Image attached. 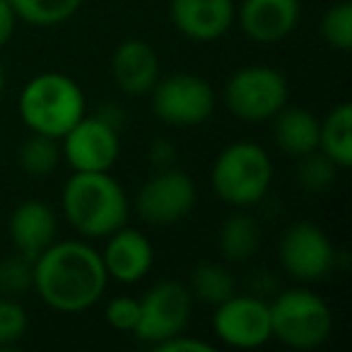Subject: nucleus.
Returning <instances> with one entry per match:
<instances>
[{
	"label": "nucleus",
	"instance_id": "c85d7f7f",
	"mask_svg": "<svg viewBox=\"0 0 352 352\" xmlns=\"http://www.w3.org/2000/svg\"><path fill=\"white\" fill-rule=\"evenodd\" d=\"M152 350L155 352H212L215 347H212L210 342L201 340V338L188 336V333L184 331V333H179V336H171V338H166V340L157 342Z\"/></svg>",
	"mask_w": 352,
	"mask_h": 352
},
{
	"label": "nucleus",
	"instance_id": "dca6fc26",
	"mask_svg": "<svg viewBox=\"0 0 352 352\" xmlns=\"http://www.w3.org/2000/svg\"><path fill=\"white\" fill-rule=\"evenodd\" d=\"M12 249L34 261L58 239V215L44 201H22L8 220Z\"/></svg>",
	"mask_w": 352,
	"mask_h": 352
},
{
	"label": "nucleus",
	"instance_id": "6ab92c4d",
	"mask_svg": "<svg viewBox=\"0 0 352 352\" xmlns=\"http://www.w3.org/2000/svg\"><path fill=\"white\" fill-rule=\"evenodd\" d=\"M263 230L254 215L246 212V208H236L217 230V249L225 256L227 263H246L261 249Z\"/></svg>",
	"mask_w": 352,
	"mask_h": 352
},
{
	"label": "nucleus",
	"instance_id": "4468645a",
	"mask_svg": "<svg viewBox=\"0 0 352 352\" xmlns=\"http://www.w3.org/2000/svg\"><path fill=\"white\" fill-rule=\"evenodd\" d=\"M169 17L174 30L198 44L217 41L234 27V0H171Z\"/></svg>",
	"mask_w": 352,
	"mask_h": 352
},
{
	"label": "nucleus",
	"instance_id": "20e7f679",
	"mask_svg": "<svg viewBox=\"0 0 352 352\" xmlns=\"http://www.w3.org/2000/svg\"><path fill=\"white\" fill-rule=\"evenodd\" d=\"M273 160L258 142H230L215 157L210 184L215 196L232 208H254L268 196L273 186Z\"/></svg>",
	"mask_w": 352,
	"mask_h": 352
},
{
	"label": "nucleus",
	"instance_id": "7ed1b4c3",
	"mask_svg": "<svg viewBox=\"0 0 352 352\" xmlns=\"http://www.w3.org/2000/svg\"><path fill=\"white\" fill-rule=\"evenodd\" d=\"M17 109L30 133L60 140L87 113V97L70 75L49 70L22 87Z\"/></svg>",
	"mask_w": 352,
	"mask_h": 352
},
{
	"label": "nucleus",
	"instance_id": "cd10ccee",
	"mask_svg": "<svg viewBox=\"0 0 352 352\" xmlns=\"http://www.w3.org/2000/svg\"><path fill=\"white\" fill-rule=\"evenodd\" d=\"M104 318L107 323L118 333H131L135 331L138 318H140V297H111L104 307Z\"/></svg>",
	"mask_w": 352,
	"mask_h": 352
},
{
	"label": "nucleus",
	"instance_id": "f257e3e1",
	"mask_svg": "<svg viewBox=\"0 0 352 352\" xmlns=\"http://www.w3.org/2000/svg\"><path fill=\"white\" fill-rule=\"evenodd\" d=\"M109 285L102 256L87 239H56L34 258V292L60 314H82L102 299Z\"/></svg>",
	"mask_w": 352,
	"mask_h": 352
},
{
	"label": "nucleus",
	"instance_id": "7c9ffc66",
	"mask_svg": "<svg viewBox=\"0 0 352 352\" xmlns=\"http://www.w3.org/2000/svg\"><path fill=\"white\" fill-rule=\"evenodd\" d=\"M15 25H17V15L12 10L10 0H0V49L8 46V41L12 39Z\"/></svg>",
	"mask_w": 352,
	"mask_h": 352
},
{
	"label": "nucleus",
	"instance_id": "423d86ee",
	"mask_svg": "<svg viewBox=\"0 0 352 352\" xmlns=\"http://www.w3.org/2000/svg\"><path fill=\"white\" fill-rule=\"evenodd\" d=\"M227 111L244 123H268L289 104V85L270 65H244L230 75L222 89Z\"/></svg>",
	"mask_w": 352,
	"mask_h": 352
},
{
	"label": "nucleus",
	"instance_id": "4be33fe9",
	"mask_svg": "<svg viewBox=\"0 0 352 352\" xmlns=\"http://www.w3.org/2000/svg\"><path fill=\"white\" fill-rule=\"evenodd\" d=\"M60 160H63L60 140L51 135H41V133H30V138L17 150V162H20L22 171L34 176V179L51 176L58 169Z\"/></svg>",
	"mask_w": 352,
	"mask_h": 352
},
{
	"label": "nucleus",
	"instance_id": "39448f33",
	"mask_svg": "<svg viewBox=\"0 0 352 352\" xmlns=\"http://www.w3.org/2000/svg\"><path fill=\"white\" fill-rule=\"evenodd\" d=\"M270 307V331L278 342L292 350H316L333 333V311L328 302L302 287L283 289Z\"/></svg>",
	"mask_w": 352,
	"mask_h": 352
},
{
	"label": "nucleus",
	"instance_id": "1a4fd4ad",
	"mask_svg": "<svg viewBox=\"0 0 352 352\" xmlns=\"http://www.w3.org/2000/svg\"><path fill=\"white\" fill-rule=\"evenodd\" d=\"M193 302L196 299L186 283L160 280L140 297V318L133 336L150 347L171 336H179L188 328Z\"/></svg>",
	"mask_w": 352,
	"mask_h": 352
},
{
	"label": "nucleus",
	"instance_id": "a878e982",
	"mask_svg": "<svg viewBox=\"0 0 352 352\" xmlns=\"http://www.w3.org/2000/svg\"><path fill=\"white\" fill-rule=\"evenodd\" d=\"M32 287H34V261L17 251L0 261V294L20 299Z\"/></svg>",
	"mask_w": 352,
	"mask_h": 352
},
{
	"label": "nucleus",
	"instance_id": "f8f14e48",
	"mask_svg": "<svg viewBox=\"0 0 352 352\" xmlns=\"http://www.w3.org/2000/svg\"><path fill=\"white\" fill-rule=\"evenodd\" d=\"M60 152L73 171H111L121 157V135L102 116L85 113L60 138Z\"/></svg>",
	"mask_w": 352,
	"mask_h": 352
},
{
	"label": "nucleus",
	"instance_id": "9b49d317",
	"mask_svg": "<svg viewBox=\"0 0 352 352\" xmlns=\"http://www.w3.org/2000/svg\"><path fill=\"white\" fill-rule=\"evenodd\" d=\"M212 331L217 340L236 350H256L273 340L270 331V307L256 294H232L222 304L212 307Z\"/></svg>",
	"mask_w": 352,
	"mask_h": 352
},
{
	"label": "nucleus",
	"instance_id": "aec40b11",
	"mask_svg": "<svg viewBox=\"0 0 352 352\" xmlns=\"http://www.w3.org/2000/svg\"><path fill=\"white\" fill-rule=\"evenodd\" d=\"M318 152L328 157L338 169L352 166V107L340 102L318 123Z\"/></svg>",
	"mask_w": 352,
	"mask_h": 352
},
{
	"label": "nucleus",
	"instance_id": "2f4dec72",
	"mask_svg": "<svg viewBox=\"0 0 352 352\" xmlns=\"http://www.w3.org/2000/svg\"><path fill=\"white\" fill-rule=\"evenodd\" d=\"M3 89H6V70L0 65V94H3Z\"/></svg>",
	"mask_w": 352,
	"mask_h": 352
},
{
	"label": "nucleus",
	"instance_id": "412c9836",
	"mask_svg": "<svg viewBox=\"0 0 352 352\" xmlns=\"http://www.w3.org/2000/svg\"><path fill=\"white\" fill-rule=\"evenodd\" d=\"M188 289H191L193 299L208 304V307H217L232 294H236V278L225 263L217 261H203L191 270L188 278Z\"/></svg>",
	"mask_w": 352,
	"mask_h": 352
},
{
	"label": "nucleus",
	"instance_id": "6e6552de",
	"mask_svg": "<svg viewBox=\"0 0 352 352\" xmlns=\"http://www.w3.org/2000/svg\"><path fill=\"white\" fill-rule=\"evenodd\" d=\"M198 203V188L191 174L184 169H157L140 186L135 196V210L150 227H174L193 212Z\"/></svg>",
	"mask_w": 352,
	"mask_h": 352
},
{
	"label": "nucleus",
	"instance_id": "5701e85b",
	"mask_svg": "<svg viewBox=\"0 0 352 352\" xmlns=\"http://www.w3.org/2000/svg\"><path fill=\"white\" fill-rule=\"evenodd\" d=\"M17 20L32 27H56L80 10L82 0H10Z\"/></svg>",
	"mask_w": 352,
	"mask_h": 352
},
{
	"label": "nucleus",
	"instance_id": "f03ea898",
	"mask_svg": "<svg viewBox=\"0 0 352 352\" xmlns=\"http://www.w3.org/2000/svg\"><path fill=\"white\" fill-rule=\"evenodd\" d=\"M63 217L82 239H107L128 222L131 203L109 171H73L60 193Z\"/></svg>",
	"mask_w": 352,
	"mask_h": 352
},
{
	"label": "nucleus",
	"instance_id": "9d476101",
	"mask_svg": "<svg viewBox=\"0 0 352 352\" xmlns=\"http://www.w3.org/2000/svg\"><path fill=\"white\" fill-rule=\"evenodd\" d=\"M278 258L283 270L302 285L321 283L336 270L338 251L331 236L314 222H294L280 236Z\"/></svg>",
	"mask_w": 352,
	"mask_h": 352
},
{
	"label": "nucleus",
	"instance_id": "b1692460",
	"mask_svg": "<svg viewBox=\"0 0 352 352\" xmlns=\"http://www.w3.org/2000/svg\"><path fill=\"white\" fill-rule=\"evenodd\" d=\"M338 166L328 160L323 152L314 150L309 155L299 157L297 166H294V174H297V184L302 191L307 193H323L336 184Z\"/></svg>",
	"mask_w": 352,
	"mask_h": 352
},
{
	"label": "nucleus",
	"instance_id": "393cba45",
	"mask_svg": "<svg viewBox=\"0 0 352 352\" xmlns=\"http://www.w3.org/2000/svg\"><path fill=\"white\" fill-rule=\"evenodd\" d=\"M321 39L331 46L333 51L347 54L352 49V6L350 0H340L333 3L321 17Z\"/></svg>",
	"mask_w": 352,
	"mask_h": 352
},
{
	"label": "nucleus",
	"instance_id": "c756f323",
	"mask_svg": "<svg viewBox=\"0 0 352 352\" xmlns=\"http://www.w3.org/2000/svg\"><path fill=\"white\" fill-rule=\"evenodd\" d=\"M147 160H150V164L157 169H169V166H174V160H176V147L171 145L169 140H164V138H157V140H152L150 150H147Z\"/></svg>",
	"mask_w": 352,
	"mask_h": 352
},
{
	"label": "nucleus",
	"instance_id": "0eeeda50",
	"mask_svg": "<svg viewBox=\"0 0 352 352\" xmlns=\"http://www.w3.org/2000/svg\"><path fill=\"white\" fill-rule=\"evenodd\" d=\"M150 109L157 121L171 128H198L217 109L215 87L196 73H174L160 78L150 92Z\"/></svg>",
	"mask_w": 352,
	"mask_h": 352
},
{
	"label": "nucleus",
	"instance_id": "f3484780",
	"mask_svg": "<svg viewBox=\"0 0 352 352\" xmlns=\"http://www.w3.org/2000/svg\"><path fill=\"white\" fill-rule=\"evenodd\" d=\"M111 75L116 87L128 97L150 94L162 78L160 56L145 39H126L111 56Z\"/></svg>",
	"mask_w": 352,
	"mask_h": 352
},
{
	"label": "nucleus",
	"instance_id": "a211bd4d",
	"mask_svg": "<svg viewBox=\"0 0 352 352\" xmlns=\"http://www.w3.org/2000/svg\"><path fill=\"white\" fill-rule=\"evenodd\" d=\"M273 140L283 155L299 160L309 152L318 150V123L321 118L304 107L285 104L273 118Z\"/></svg>",
	"mask_w": 352,
	"mask_h": 352
},
{
	"label": "nucleus",
	"instance_id": "2eb2a0df",
	"mask_svg": "<svg viewBox=\"0 0 352 352\" xmlns=\"http://www.w3.org/2000/svg\"><path fill=\"white\" fill-rule=\"evenodd\" d=\"M99 256L109 280H116L121 285L140 283L155 263V249L150 239L128 225L104 239V251H99Z\"/></svg>",
	"mask_w": 352,
	"mask_h": 352
},
{
	"label": "nucleus",
	"instance_id": "bb28decb",
	"mask_svg": "<svg viewBox=\"0 0 352 352\" xmlns=\"http://www.w3.org/2000/svg\"><path fill=\"white\" fill-rule=\"evenodd\" d=\"M27 328H30V316L25 304L17 297L0 294V347H15L17 342H22Z\"/></svg>",
	"mask_w": 352,
	"mask_h": 352
},
{
	"label": "nucleus",
	"instance_id": "ddd939ff",
	"mask_svg": "<svg viewBox=\"0 0 352 352\" xmlns=\"http://www.w3.org/2000/svg\"><path fill=\"white\" fill-rule=\"evenodd\" d=\"M302 20V0H241L236 6L239 30L254 44L273 46L285 41Z\"/></svg>",
	"mask_w": 352,
	"mask_h": 352
}]
</instances>
